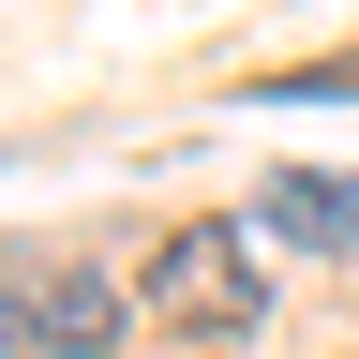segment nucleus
Instances as JSON below:
<instances>
[{
  "mask_svg": "<svg viewBox=\"0 0 359 359\" xmlns=\"http://www.w3.org/2000/svg\"><path fill=\"white\" fill-rule=\"evenodd\" d=\"M15 314H30V359H105L120 344V285L105 269H15Z\"/></svg>",
  "mask_w": 359,
  "mask_h": 359,
  "instance_id": "obj_2",
  "label": "nucleus"
},
{
  "mask_svg": "<svg viewBox=\"0 0 359 359\" xmlns=\"http://www.w3.org/2000/svg\"><path fill=\"white\" fill-rule=\"evenodd\" d=\"M269 105H359V60H299V75H255Z\"/></svg>",
  "mask_w": 359,
  "mask_h": 359,
  "instance_id": "obj_4",
  "label": "nucleus"
},
{
  "mask_svg": "<svg viewBox=\"0 0 359 359\" xmlns=\"http://www.w3.org/2000/svg\"><path fill=\"white\" fill-rule=\"evenodd\" d=\"M0 359H30V314H15V285H0Z\"/></svg>",
  "mask_w": 359,
  "mask_h": 359,
  "instance_id": "obj_5",
  "label": "nucleus"
},
{
  "mask_svg": "<svg viewBox=\"0 0 359 359\" xmlns=\"http://www.w3.org/2000/svg\"><path fill=\"white\" fill-rule=\"evenodd\" d=\"M150 330H180V344H255L269 330V269H255V224H180V240L150 255Z\"/></svg>",
  "mask_w": 359,
  "mask_h": 359,
  "instance_id": "obj_1",
  "label": "nucleus"
},
{
  "mask_svg": "<svg viewBox=\"0 0 359 359\" xmlns=\"http://www.w3.org/2000/svg\"><path fill=\"white\" fill-rule=\"evenodd\" d=\"M255 240H285V255H359V195H344V180H269V195H255Z\"/></svg>",
  "mask_w": 359,
  "mask_h": 359,
  "instance_id": "obj_3",
  "label": "nucleus"
}]
</instances>
